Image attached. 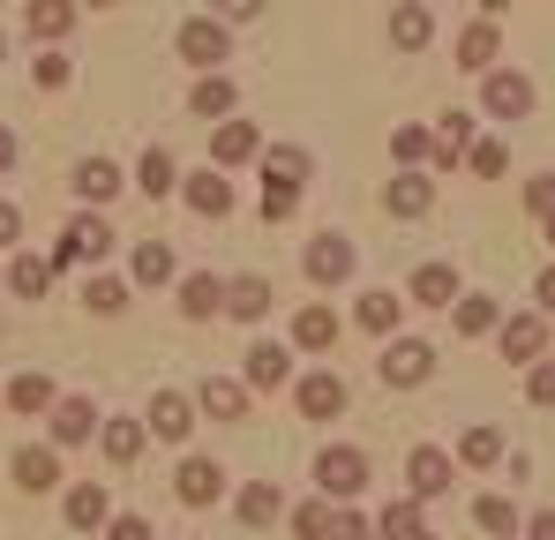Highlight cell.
<instances>
[{
    "instance_id": "cell-1",
    "label": "cell",
    "mask_w": 555,
    "mask_h": 540,
    "mask_svg": "<svg viewBox=\"0 0 555 540\" xmlns=\"http://www.w3.org/2000/svg\"><path fill=\"white\" fill-rule=\"evenodd\" d=\"M315 480H323V496H331V503H353V496L369 488V458H361L353 443H346V450H323V458H315Z\"/></svg>"
},
{
    "instance_id": "cell-2",
    "label": "cell",
    "mask_w": 555,
    "mask_h": 540,
    "mask_svg": "<svg viewBox=\"0 0 555 540\" xmlns=\"http://www.w3.org/2000/svg\"><path fill=\"white\" fill-rule=\"evenodd\" d=\"M375 368H383V383H390V390H413V383H428V375H436V353H428L421 338H390Z\"/></svg>"
},
{
    "instance_id": "cell-3",
    "label": "cell",
    "mask_w": 555,
    "mask_h": 540,
    "mask_svg": "<svg viewBox=\"0 0 555 540\" xmlns=\"http://www.w3.org/2000/svg\"><path fill=\"white\" fill-rule=\"evenodd\" d=\"M181 61H195L203 76H218V61H225V23L218 15H188L181 23Z\"/></svg>"
},
{
    "instance_id": "cell-4",
    "label": "cell",
    "mask_w": 555,
    "mask_h": 540,
    "mask_svg": "<svg viewBox=\"0 0 555 540\" xmlns=\"http://www.w3.org/2000/svg\"><path fill=\"white\" fill-rule=\"evenodd\" d=\"M105 256H113V226L105 218H76L61 233V263H105Z\"/></svg>"
},
{
    "instance_id": "cell-5",
    "label": "cell",
    "mask_w": 555,
    "mask_h": 540,
    "mask_svg": "<svg viewBox=\"0 0 555 540\" xmlns=\"http://www.w3.org/2000/svg\"><path fill=\"white\" fill-rule=\"evenodd\" d=\"M308 278H315V285L353 278V241H346V233H315V241H308Z\"/></svg>"
},
{
    "instance_id": "cell-6",
    "label": "cell",
    "mask_w": 555,
    "mask_h": 540,
    "mask_svg": "<svg viewBox=\"0 0 555 540\" xmlns=\"http://www.w3.org/2000/svg\"><path fill=\"white\" fill-rule=\"evenodd\" d=\"M488 113H495V120H526V113H533V83H526L518 68H495V76H488Z\"/></svg>"
},
{
    "instance_id": "cell-7",
    "label": "cell",
    "mask_w": 555,
    "mask_h": 540,
    "mask_svg": "<svg viewBox=\"0 0 555 540\" xmlns=\"http://www.w3.org/2000/svg\"><path fill=\"white\" fill-rule=\"evenodd\" d=\"M143 428H151V436H166V443H181L188 428H195V406H188L181 390H158V398H151V413H143Z\"/></svg>"
},
{
    "instance_id": "cell-8",
    "label": "cell",
    "mask_w": 555,
    "mask_h": 540,
    "mask_svg": "<svg viewBox=\"0 0 555 540\" xmlns=\"http://www.w3.org/2000/svg\"><path fill=\"white\" fill-rule=\"evenodd\" d=\"M293 346H300V353H331V346H338V308H323V300L300 308V316H293Z\"/></svg>"
},
{
    "instance_id": "cell-9",
    "label": "cell",
    "mask_w": 555,
    "mask_h": 540,
    "mask_svg": "<svg viewBox=\"0 0 555 540\" xmlns=\"http://www.w3.org/2000/svg\"><path fill=\"white\" fill-rule=\"evenodd\" d=\"M300 413L308 421H331V413H346V375H300Z\"/></svg>"
},
{
    "instance_id": "cell-10",
    "label": "cell",
    "mask_w": 555,
    "mask_h": 540,
    "mask_svg": "<svg viewBox=\"0 0 555 540\" xmlns=\"http://www.w3.org/2000/svg\"><path fill=\"white\" fill-rule=\"evenodd\" d=\"M98 436V406L91 398H61V406H53V443L68 450V443H91Z\"/></svg>"
},
{
    "instance_id": "cell-11",
    "label": "cell",
    "mask_w": 555,
    "mask_h": 540,
    "mask_svg": "<svg viewBox=\"0 0 555 540\" xmlns=\"http://www.w3.org/2000/svg\"><path fill=\"white\" fill-rule=\"evenodd\" d=\"M218 496H225L218 458H188V465H181V503H188V511H203V503H218Z\"/></svg>"
},
{
    "instance_id": "cell-12",
    "label": "cell",
    "mask_w": 555,
    "mask_h": 540,
    "mask_svg": "<svg viewBox=\"0 0 555 540\" xmlns=\"http://www.w3.org/2000/svg\"><path fill=\"white\" fill-rule=\"evenodd\" d=\"M181 195H188L195 218H225V210H233V180H218V173H188Z\"/></svg>"
},
{
    "instance_id": "cell-13",
    "label": "cell",
    "mask_w": 555,
    "mask_h": 540,
    "mask_svg": "<svg viewBox=\"0 0 555 540\" xmlns=\"http://www.w3.org/2000/svg\"><path fill=\"white\" fill-rule=\"evenodd\" d=\"M225 316L233 323H263L271 316V278H233L225 285Z\"/></svg>"
},
{
    "instance_id": "cell-14",
    "label": "cell",
    "mask_w": 555,
    "mask_h": 540,
    "mask_svg": "<svg viewBox=\"0 0 555 540\" xmlns=\"http://www.w3.org/2000/svg\"><path fill=\"white\" fill-rule=\"evenodd\" d=\"M8 406L23 413V421H38V413H53L61 398H53V375H38V368H23L15 383H8Z\"/></svg>"
},
{
    "instance_id": "cell-15",
    "label": "cell",
    "mask_w": 555,
    "mask_h": 540,
    "mask_svg": "<svg viewBox=\"0 0 555 540\" xmlns=\"http://www.w3.org/2000/svg\"><path fill=\"white\" fill-rule=\"evenodd\" d=\"M195 406H203L210 421H241V413H248V383H233V375H210V383L195 390Z\"/></svg>"
},
{
    "instance_id": "cell-16",
    "label": "cell",
    "mask_w": 555,
    "mask_h": 540,
    "mask_svg": "<svg viewBox=\"0 0 555 540\" xmlns=\"http://www.w3.org/2000/svg\"><path fill=\"white\" fill-rule=\"evenodd\" d=\"M405 488H413L421 503L443 496V488H451V458H443V450H413V458H405Z\"/></svg>"
},
{
    "instance_id": "cell-17",
    "label": "cell",
    "mask_w": 555,
    "mask_h": 540,
    "mask_svg": "<svg viewBox=\"0 0 555 540\" xmlns=\"http://www.w3.org/2000/svg\"><path fill=\"white\" fill-rule=\"evenodd\" d=\"M68 526H76V533H98V526H113L105 480H83V488H68Z\"/></svg>"
},
{
    "instance_id": "cell-18",
    "label": "cell",
    "mask_w": 555,
    "mask_h": 540,
    "mask_svg": "<svg viewBox=\"0 0 555 540\" xmlns=\"http://www.w3.org/2000/svg\"><path fill=\"white\" fill-rule=\"evenodd\" d=\"M15 480H23L30 496H46V488H61V450H46V443L15 450Z\"/></svg>"
},
{
    "instance_id": "cell-19",
    "label": "cell",
    "mask_w": 555,
    "mask_h": 540,
    "mask_svg": "<svg viewBox=\"0 0 555 540\" xmlns=\"http://www.w3.org/2000/svg\"><path fill=\"white\" fill-rule=\"evenodd\" d=\"M383 203H390V218H421V210L436 203V180L428 173H398L390 188H383Z\"/></svg>"
},
{
    "instance_id": "cell-20",
    "label": "cell",
    "mask_w": 555,
    "mask_h": 540,
    "mask_svg": "<svg viewBox=\"0 0 555 540\" xmlns=\"http://www.w3.org/2000/svg\"><path fill=\"white\" fill-rule=\"evenodd\" d=\"M413 300H421V308H459V270L451 263H421L413 270Z\"/></svg>"
},
{
    "instance_id": "cell-21",
    "label": "cell",
    "mask_w": 555,
    "mask_h": 540,
    "mask_svg": "<svg viewBox=\"0 0 555 540\" xmlns=\"http://www.w3.org/2000/svg\"><path fill=\"white\" fill-rule=\"evenodd\" d=\"M503 353L511 360H541L548 353V323H541V316H503Z\"/></svg>"
},
{
    "instance_id": "cell-22",
    "label": "cell",
    "mask_w": 555,
    "mask_h": 540,
    "mask_svg": "<svg viewBox=\"0 0 555 540\" xmlns=\"http://www.w3.org/2000/svg\"><path fill=\"white\" fill-rule=\"evenodd\" d=\"M248 158H256V128H248V120H225V128L210 136V173H218V166H248Z\"/></svg>"
},
{
    "instance_id": "cell-23",
    "label": "cell",
    "mask_w": 555,
    "mask_h": 540,
    "mask_svg": "<svg viewBox=\"0 0 555 540\" xmlns=\"http://www.w3.org/2000/svg\"><path fill=\"white\" fill-rule=\"evenodd\" d=\"M285 375H293V353H285V346H271V338L248 346V390H278Z\"/></svg>"
},
{
    "instance_id": "cell-24",
    "label": "cell",
    "mask_w": 555,
    "mask_h": 540,
    "mask_svg": "<svg viewBox=\"0 0 555 540\" xmlns=\"http://www.w3.org/2000/svg\"><path fill=\"white\" fill-rule=\"evenodd\" d=\"M218 308H225V285H218L210 270L181 278V316H188V323H203V316H218Z\"/></svg>"
},
{
    "instance_id": "cell-25",
    "label": "cell",
    "mask_w": 555,
    "mask_h": 540,
    "mask_svg": "<svg viewBox=\"0 0 555 540\" xmlns=\"http://www.w3.org/2000/svg\"><path fill=\"white\" fill-rule=\"evenodd\" d=\"M459 68H488V76H495V15L465 23V38H459Z\"/></svg>"
},
{
    "instance_id": "cell-26",
    "label": "cell",
    "mask_w": 555,
    "mask_h": 540,
    "mask_svg": "<svg viewBox=\"0 0 555 540\" xmlns=\"http://www.w3.org/2000/svg\"><path fill=\"white\" fill-rule=\"evenodd\" d=\"M76 195H83V203H113V195H120V166H113V158H83V166H76Z\"/></svg>"
},
{
    "instance_id": "cell-27",
    "label": "cell",
    "mask_w": 555,
    "mask_h": 540,
    "mask_svg": "<svg viewBox=\"0 0 555 540\" xmlns=\"http://www.w3.org/2000/svg\"><path fill=\"white\" fill-rule=\"evenodd\" d=\"M135 188H143V195L158 203V195H173V188H181V166H173V158H166V151L151 143V151H143V166H135Z\"/></svg>"
},
{
    "instance_id": "cell-28",
    "label": "cell",
    "mask_w": 555,
    "mask_h": 540,
    "mask_svg": "<svg viewBox=\"0 0 555 540\" xmlns=\"http://www.w3.org/2000/svg\"><path fill=\"white\" fill-rule=\"evenodd\" d=\"M46 285H53V263L46 256H15L8 263V293L15 300H46Z\"/></svg>"
},
{
    "instance_id": "cell-29",
    "label": "cell",
    "mask_w": 555,
    "mask_h": 540,
    "mask_svg": "<svg viewBox=\"0 0 555 540\" xmlns=\"http://www.w3.org/2000/svg\"><path fill=\"white\" fill-rule=\"evenodd\" d=\"M459 151H473V113H443V128H436V166H459Z\"/></svg>"
},
{
    "instance_id": "cell-30",
    "label": "cell",
    "mask_w": 555,
    "mask_h": 540,
    "mask_svg": "<svg viewBox=\"0 0 555 540\" xmlns=\"http://www.w3.org/2000/svg\"><path fill=\"white\" fill-rule=\"evenodd\" d=\"M480 331H503V308L488 293H465L459 300V338H480Z\"/></svg>"
},
{
    "instance_id": "cell-31",
    "label": "cell",
    "mask_w": 555,
    "mask_h": 540,
    "mask_svg": "<svg viewBox=\"0 0 555 540\" xmlns=\"http://www.w3.org/2000/svg\"><path fill=\"white\" fill-rule=\"evenodd\" d=\"M143 436H151L143 421H105V458H113V465H135V458H143Z\"/></svg>"
},
{
    "instance_id": "cell-32",
    "label": "cell",
    "mask_w": 555,
    "mask_h": 540,
    "mask_svg": "<svg viewBox=\"0 0 555 540\" xmlns=\"http://www.w3.org/2000/svg\"><path fill=\"white\" fill-rule=\"evenodd\" d=\"M188 105H195V113H203V120H218V128H225V113H233V83H225V76H203V83H195V98H188Z\"/></svg>"
},
{
    "instance_id": "cell-33",
    "label": "cell",
    "mask_w": 555,
    "mask_h": 540,
    "mask_svg": "<svg viewBox=\"0 0 555 540\" xmlns=\"http://www.w3.org/2000/svg\"><path fill=\"white\" fill-rule=\"evenodd\" d=\"M398 308H405L398 293H361V331H383L390 338L398 331Z\"/></svg>"
},
{
    "instance_id": "cell-34",
    "label": "cell",
    "mask_w": 555,
    "mask_h": 540,
    "mask_svg": "<svg viewBox=\"0 0 555 540\" xmlns=\"http://www.w3.org/2000/svg\"><path fill=\"white\" fill-rule=\"evenodd\" d=\"M241 518H248V526H271L278 518V480H248V488H241Z\"/></svg>"
},
{
    "instance_id": "cell-35",
    "label": "cell",
    "mask_w": 555,
    "mask_h": 540,
    "mask_svg": "<svg viewBox=\"0 0 555 540\" xmlns=\"http://www.w3.org/2000/svg\"><path fill=\"white\" fill-rule=\"evenodd\" d=\"M428 30H436V23H428V8H398V15H390V38H398L405 53H421V46H428Z\"/></svg>"
},
{
    "instance_id": "cell-36",
    "label": "cell",
    "mask_w": 555,
    "mask_h": 540,
    "mask_svg": "<svg viewBox=\"0 0 555 540\" xmlns=\"http://www.w3.org/2000/svg\"><path fill=\"white\" fill-rule=\"evenodd\" d=\"M135 278H143V285H166V278H173V248H166V241H143V248H135Z\"/></svg>"
},
{
    "instance_id": "cell-37",
    "label": "cell",
    "mask_w": 555,
    "mask_h": 540,
    "mask_svg": "<svg viewBox=\"0 0 555 540\" xmlns=\"http://www.w3.org/2000/svg\"><path fill=\"white\" fill-rule=\"evenodd\" d=\"M23 23H30V38H61V30L76 23V8H61V0H46V8H38V0H30V15H23Z\"/></svg>"
},
{
    "instance_id": "cell-38",
    "label": "cell",
    "mask_w": 555,
    "mask_h": 540,
    "mask_svg": "<svg viewBox=\"0 0 555 540\" xmlns=\"http://www.w3.org/2000/svg\"><path fill=\"white\" fill-rule=\"evenodd\" d=\"M263 180H293V188H300V180H308V151H293V143H278L271 158H263Z\"/></svg>"
},
{
    "instance_id": "cell-39",
    "label": "cell",
    "mask_w": 555,
    "mask_h": 540,
    "mask_svg": "<svg viewBox=\"0 0 555 540\" xmlns=\"http://www.w3.org/2000/svg\"><path fill=\"white\" fill-rule=\"evenodd\" d=\"M383 540H428L421 511H413V503H390V511H383Z\"/></svg>"
},
{
    "instance_id": "cell-40",
    "label": "cell",
    "mask_w": 555,
    "mask_h": 540,
    "mask_svg": "<svg viewBox=\"0 0 555 540\" xmlns=\"http://www.w3.org/2000/svg\"><path fill=\"white\" fill-rule=\"evenodd\" d=\"M473 518H480L488 533H518V503H503V496H480V503H473Z\"/></svg>"
},
{
    "instance_id": "cell-41",
    "label": "cell",
    "mask_w": 555,
    "mask_h": 540,
    "mask_svg": "<svg viewBox=\"0 0 555 540\" xmlns=\"http://www.w3.org/2000/svg\"><path fill=\"white\" fill-rule=\"evenodd\" d=\"M459 458H465V465H495V458H503V436H495V428H465Z\"/></svg>"
},
{
    "instance_id": "cell-42",
    "label": "cell",
    "mask_w": 555,
    "mask_h": 540,
    "mask_svg": "<svg viewBox=\"0 0 555 540\" xmlns=\"http://www.w3.org/2000/svg\"><path fill=\"white\" fill-rule=\"evenodd\" d=\"M83 300H91L98 316H120V308H128V285H120V278H91V285H83Z\"/></svg>"
},
{
    "instance_id": "cell-43",
    "label": "cell",
    "mask_w": 555,
    "mask_h": 540,
    "mask_svg": "<svg viewBox=\"0 0 555 540\" xmlns=\"http://www.w3.org/2000/svg\"><path fill=\"white\" fill-rule=\"evenodd\" d=\"M331 526H338L331 503H300V511H293V533H300V540H331Z\"/></svg>"
},
{
    "instance_id": "cell-44",
    "label": "cell",
    "mask_w": 555,
    "mask_h": 540,
    "mask_svg": "<svg viewBox=\"0 0 555 540\" xmlns=\"http://www.w3.org/2000/svg\"><path fill=\"white\" fill-rule=\"evenodd\" d=\"M293 210H300V188H293V180H263V218H293Z\"/></svg>"
},
{
    "instance_id": "cell-45",
    "label": "cell",
    "mask_w": 555,
    "mask_h": 540,
    "mask_svg": "<svg viewBox=\"0 0 555 540\" xmlns=\"http://www.w3.org/2000/svg\"><path fill=\"white\" fill-rule=\"evenodd\" d=\"M390 158H405V166H413V158H436L428 128H398V136H390Z\"/></svg>"
},
{
    "instance_id": "cell-46",
    "label": "cell",
    "mask_w": 555,
    "mask_h": 540,
    "mask_svg": "<svg viewBox=\"0 0 555 540\" xmlns=\"http://www.w3.org/2000/svg\"><path fill=\"white\" fill-rule=\"evenodd\" d=\"M526 398H533V406H555V360H541V368L526 375Z\"/></svg>"
},
{
    "instance_id": "cell-47",
    "label": "cell",
    "mask_w": 555,
    "mask_h": 540,
    "mask_svg": "<svg viewBox=\"0 0 555 540\" xmlns=\"http://www.w3.org/2000/svg\"><path fill=\"white\" fill-rule=\"evenodd\" d=\"M30 76H38L46 90H61V83H68V61H61V53H38V61H30Z\"/></svg>"
},
{
    "instance_id": "cell-48",
    "label": "cell",
    "mask_w": 555,
    "mask_h": 540,
    "mask_svg": "<svg viewBox=\"0 0 555 540\" xmlns=\"http://www.w3.org/2000/svg\"><path fill=\"white\" fill-rule=\"evenodd\" d=\"M503 166H511V158H503V143H473V173H480V180H495Z\"/></svg>"
},
{
    "instance_id": "cell-49",
    "label": "cell",
    "mask_w": 555,
    "mask_h": 540,
    "mask_svg": "<svg viewBox=\"0 0 555 540\" xmlns=\"http://www.w3.org/2000/svg\"><path fill=\"white\" fill-rule=\"evenodd\" d=\"M526 210H541V218H555V173H541L533 188H526Z\"/></svg>"
},
{
    "instance_id": "cell-50",
    "label": "cell",
    "mask_w": 555,
    "mask_h": 540,
    "mask_svg": "<svg viewBox=\"0 0 555 540\" xmlns=\"http://www.w3.org/2000/svg\"><path fill=\"white\" fill-rule=\"evenodd\" d=\"M331 540H369V518H353V511H338V526H331Z\"/></svg>"
},
{
    "instance_id": "cell-51",
    "label": "cell",
    "mask_w": 555,
    "mask_h": 540,
    "mask_svg": "<svg viewBox=\"0 0 555 540\" xmlns=\"http://www.w3.org/2000/svg\"><path fill=\"white\" fill-rule=\"evenodd\" d=\"M105 540H151V526H143V518H113V526H105Z\"/></svg>"
},
{
    "instance_id": "cell-52",
    "label": "cell",
    "mask_w": 555,
    "mask_h": 540,
    "mask_svg": "<svg viewBox=\"0 0 555 540\" xmlns=\"http://www.w3.org/2000/svg\"><path fill=\"white\" fill-rule=\"evenodd\" d=\"M15 233H23V218H15V203H0V248H8Z\"/></svg>"
},
{
    "instance_id": "cell-53",
    "label": "cell",
    "mask_w": 555,
    "mask_h": 540,
    "mask_svg": "<svg viewBox=\"0 0 555 540\" xmlns=\"http://www.w3.org/2000/svg\"><path fill=\"white\" fill-rule=\"evenodd\" d=\"M533 293H541V316H555V263L541 270V285H533Z\"/></svg>"
},
{
    "instance_id": "cell-54",
    "label": "cell",
    "mask_w": 555,
    "mask_h": 540,
    "mask_svg": "<svg viewBox=\"0 0 555 540\" xmlns=\"http://www.w3.org/2000/svg\"><path fill=\"white\" fill-rule=\"evenodd\" d=\"M533 540H555V511H541V518H533Z\"/></svg>"
},
{
    "instance_id": "cell-55",
    "label": "cell",
    "mask_w": 555,
    "mask_h": 540,
    "mask_svg": "<svg viewBox=\"0 0 555 540\" xmlns=\"http://www.w3.org/2000/svg\"><path fill=\"white\" fill-rule=\"evenodd\" d=\"M8 166H15V136L0 128V173H8Z\"/></svg>"
},
{
    "instance_id": "cell-56",
    "label": "cell",
    "mask_w": 555,
    "mask_h": 540,
    "mask_svg": "<svg viewBox=\"0 0 555 540\" xmlns=\"http://www.w3.org/2000/svg\"><path fill=\"white\" fill-rule=\"evenodd\" d=\"M548 248H555V218H548Z\"/></svg>"
}]
</instances>
